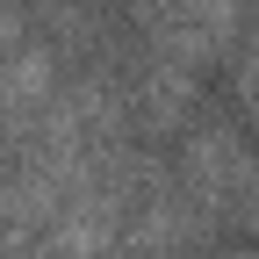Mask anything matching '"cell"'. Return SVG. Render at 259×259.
<instances>
[{
    "mask_svg": "<svg viewBox=\"0 0 259 259\" xmlns=\"http://www.w3.org/2000/svg\"><path fill=\"white\" fill-rule=\"evenodd\" d=\"M15 44H22V15H15V0H0V65L15 58Z\"/></svg>",
    "mask_w": 259,
    "mask_h": 259,
    "instance_id": "cell-2",
    "label": "cell"
},
{
    "mask_svg": "<svg viewBox=\"0 0 259 259\" xmlns=\"http://www.w3.org/2000/svg\"><path fill=\"white\" fill-rule=\"evenodd\" d=\"M115 231H122V194L87 187V194H65V209L44 223V245H51V259H94L115 245Z\"/></svg>",
    "mask_w": 259,
    "mask_h": 259,
    "instance_id": "cell-1",
    "label": "cell"
}]
</instances>
